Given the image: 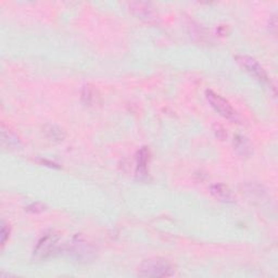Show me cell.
<instances>
[{
  "instance_id": "6da1fadb",
  "label": "cell",
  "mask_w": 278,
  "mask_h": 278,
  "mask_svg": "<svg viewBox=\"0 0 278 278\" xmlns=\"http://www.w3.org/2000/svg\"><path fill=\"white\" fill-rule=\"evenodd\" d=\"M66 251L76 262L83 263L93 261L97 254L95 247L92 244H89L82 236H75L72 239L71 243L67 246Z\"/></svg>"
},
{
  "instance_id": "7a4b0ae2",
  "label": "cell",
  "mask_w": 278,
  "mask_h": 278,
  "mask_svg": "<svg viewBox=\"0 0 278 278\" xmlns=\"http://www.w3.org/2000/svg\"><path fill=\"white\" fill-rule=\"evenodd\" d=\"M174 267L166 260H147L138 268V276L141 277H168L174 275Z\"/></svg>"
},
{
  "instance_id": "3957f363",
  "label": "cell",
  "mask_w": 278,
  "mask_h": 278,
  "mask_svg": "<svg viewBox=\"0 0 278 278\" xmlns=\"http://www.w3.org/2000/svg\"><path fill=\"white\" fill-rule=\"evenodd\" d=\"M235 59L241 68H244L250 75H252L255 79L259 80L260 83H262V84L271 83L265 70L261 67V65H260L255 59L246 55H238L235 57Z\"/></svg>"
},
{
  "instance_id": "277c9868",
  "label": "cell",
  "mask_w": 278,
  "mask_h": 278,
  "mask_svg": "<svg viewBox=\"0 0 278 278\" xmlns=\"http://www.w3.org/2000/svg\"><path fill=\"white\" fill-rule=\"evenodd\" d=\"M205 97H207V99L212 105L213 109L217 112H219L223 118L228 119L230 121L237 120L236 110L231 106V104L226 99H224L222 96H220L217 93H214L213 91H207L205 92Z\"/></svg>"
},
{
  "instance_id": "5b68a950",
  "label": "cell",
  "mask_w": 278,
  "mask_h": 278,
  "mask_svg": "<svg viewBox=\"0 0 278 278\" xmlns=\"http://www.w3.org/2000/svg\"><path fill=\"white\" fill-rule=\"evenodd\" d=\"M59 241V236L55 232H48L45 234L39 240L34 249V255L37 259H47L51 256L57 249Z\"/></svg>"
},
{
  "instance_id": "8992f818",
  "label": "cell",
  "mask_w": 278,
  "mask_h": 278,
  "mask_svg": "<svg viewBox=\"0 0 278 278\" xmlns=\"http://www.w3.org/2000/svg\"><path fill=\"white\" fill-rule=\"evenodd\" d=\"M131 11L135 14L138 19L143 20L146 22H156L158 20L157 12L155 11V8L150 4L147 3H131L130 4Z\"/></svg>"
},
{
  "instance_id": "52a82bcc",
  "label": "cell",
  "mask_w": 278,
  "mask_h": 278,
  "mask_svg": "<svg viewBox=\"0 0 278 278\" xmlns=\"http://www.w3.org/2000/svg\"><path fill=\"white\" fill-rule=\"evenodd\" d=\"M210 191L215 197V198L223 201V202L231 203V202L235 201V197H234V195H232L231 190L227 186L223 185V184H215V185L211 186Z\"/></svg>"
},
{
  "instance_id": "ba28073f",
  "label": "cell",
  "mask_w": 278,
  "mask_h": 278,
  "mask_svg": "<svg viewBox=\"0 0 278 278\" xmlns=\"http://www.w3.org/2000/svg\"><path fill=\"white\" fill-rule=\"evenodd\" d=\"M150 160V151L147 147H142L137 152V169L136 173L139 178H145L147 176V165Z\"/></svg>"
},
{
  "instance_id": "9c48e42d",
  "label": "cell",
  "mask_w": 278,
  "mask_h": 278,
  "mask_svg": "<svg viewBox=\"0 0 278 278\" xmlns=\"http://www.w3.org/2000/svg\"><path fill=\"white\" fill-rule=\"evenodd\" d=\"M2 142L3 145L9 149H17L21 146V140L16 136V134L7 129L5 125L2 126Z\"/></svg>"
},
{
  "instance_id": "30bf717a",
  "label": "cell",
  "mask_w": 278,
  "mask_h": 278,
  "mask_svg": "<svg viewBox=\"0 0 278 278\" xmlns=\"http://www.w3.org/2000/svg\"><path fill=\"white\" fill-rule=\"evenodd\" d=\"M99 99H100L99 93H98L97 88H95V86L91 84H87L84 86L82 91V101L86 105H94L99 102Z\"/></svg>"
},
{
  "instance_id": "8fae6325",
  "label": "cell",
  "mask_w": 278,
  "mask_h": 278,
  "mask_svg": "<svg viewBox=\"0 0 278 278\" xmlns=\"http://www.w3.org/2000/svg\"><path fill=\"white\" fill-rule=\"evenodd\" d=\"M234 147L240 156L248 157L251 154V147L246 137L241 135H236L234 137Z\"/></svg>"
},
{
  "instance_id": "7c38bea8",
  "label": "cell",
  "mask_w": 278,
  "mask_h": 278,
  "mask_svg": "<svg viewBox=\"0 0 278 278\" xmlns=\"http://www.w3.org/2000/svg\"><path fill=\"white\" fill-rule=\"evenodd\" d=\"M44 133L46 134V136L51 139V140H55V141H61L63 140L66 134L65 132L62 131L60 127H58L57 125H53V124H49V125H46V126L44 127Z\"/></svg>"
},
{
  "instance_id": "4fadbf2b",
  "label": "cell",
  "mask_w": 278,
  "mask_h": 278,
  "mask_svg": "<svg viewBox=\"0 0 278 278\" xmlns=\"http://www.w3.org/2000/svg\"><path fill=\"white\" fill-rule=\"evenodd\" d=\"M9 234H10V228H9L4 223L3 228H2V244H3V246L6 244L7 239L9 238Z\"/></svg>"
}]
</instances>
